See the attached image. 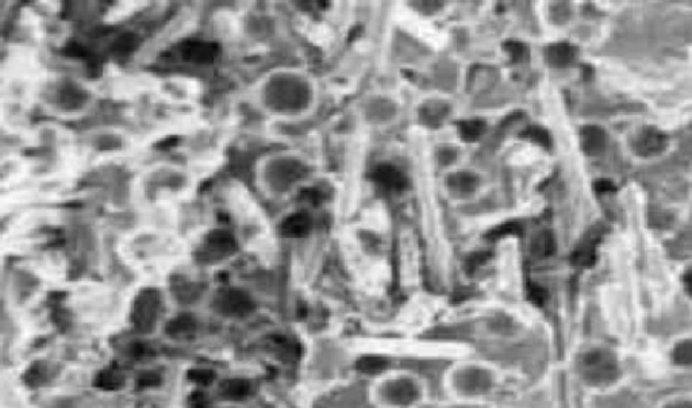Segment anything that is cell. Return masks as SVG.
I'll return each mask as SVG.
<instances>
[{
    "instance_id": "cell-1",
    "label": "cell",
    "mask_w": 692,
    "mask_h": 408,
    "mask_svg": "<svg viewBox=\"0 0 692 408\" xmlns=\"http://www.w3.org/2000/svg\"><path fill=\"white\" fill-rule=\"evenodd\" d=\"M577 369L580 376L592 385H606L618 379L619 367L615 355L608 350L595 349L581 355Z\"/></svg>"
},
{
    "instance_id": "cell-2",
    "label": "cell",
    "mask_w": 692,
    "mask_h": 408,
    "mask_svg": "<svg viewBox=\"0 0 692 408\" xmlns=\"http://www.w3.org/2000/svg\"><path fill=\"white\" fill-rule=\"evenodd\" d=\"M158 307L160 299L154 290H147L138 296L133 308V322L140 331H151L157 319Z\"/></svg>"
},
{
    "instance_id": "cell-3",
    "label": "cell",
    "mask_w": 692,
    "mask_h": 408,
    "mask_svg": "<svg viewBox=\"0 0 692 408\" xmlns=\"http://www.w3.org/2000/svg\"><path fill=\"white\" fill-rule=\"evenodd\" d=\"M632 146L635 154L641 157L657 156L666 146V137L655 127H645L637 133Z\"/></svg>"
},
{
    "instance_id": "cell-4",
    "label": "cell",
    "mask_w": 692,
    "mask_h": 408,
    "mask_svg": "<svg viewBox=\"0 0 692 408\" xmlns=\"http://www.w3.org/2000/svg\"><path fill=\"white\" fill-rule=\"evenodd\" d=\"M218 308L222 314L229 317H245L253 311L254 304L246 293L230 290L218 297Z\"/></svg>"
},
{
    "instance_id": "cell-5",
    "label": "cell",
    "mask_w": 692,
    "mask_h": 408,
    "mask_svg": "<svg viewBox=\"0 0 692 408\" xmlns=\"http://www.w3.org/2000/svg\"><path fill=\"white\" fill-rule=\"evenodd\" d=\"M601 235L598 230H594L590 235H587L583 242L577 246V249L572 254V263L577 266H591L597 261V245L601 239Z\"/></svg>"
},
{
    "instance_id": "cell-6",
    "label": "cell",
    "mask_w": 692,
    "mask_h": 408,
    "mask_svg": "<svg viewBox=\"0 0 692 408\" xmlns=\"http://www.w3.org/2000/svg\"><path fill=\"white\" fill-rule=\"evenodd\" d=\"M219 48L215 44L188 41L183 45V57L192 62L207 64L218 56Z\"/></svg>"
},
{
    "instance_id": "cell-7",
    "label": "cell",
    "mask_w": 692,
    "mask_h": 408,
    "mask_svg": "<svg viewBox=\"0 0 692 408\" xmlns=\"http://www.w3.org/2000/svg\"><path fill=\"white\" fill-rule=\"evenodd\" d=\"M606 133L598 126H586L580 131L581 149L587 156H599L606 147Z\"/></svg>"
},
{
    "instance_id": "cell-8",
    "label": "cell",
    "mask_w": 692,
    "mask_h": 408,
    "mask_svg": "<svg viewBox=\"0 0 692 408\" xmlns=\"http://www.w3.org/2000/svg\"><path fill=\"white\" fill-rule=\"evenodd\" d=\"M373 180L383 188L391 191H400L406 187V177L392 165H380L373 172Z\"/></svg>"
},
{
    "instance_id": "cell-9",
    "label": "cell",
    "mask_w": 692,
    "mask_h": 408,
    "mask_svg": "<svg viewBox=\"0 0 692 408\" xmlns=\"http://www.w3.org/2000/svg\"><path fill=\"white\" fill-rule=\"evenodd\" d=\"M546 61L553 68H567L576 59V49L570 44H554L546 49Z\"/></svg>"
},
{
    "instance_id": "cell-10",
    "label": "cell",
    "mask_w": 692,
    "mask_h": 408,
    "mask_svg": "<svg viewBox=\"0 0 692 408\" xmlns=\"http://www.w3.org/2000/svg\"><path fill=\"white\" fill-rule=\"evenodd\" d=\"M236 249V242L233 237L226 232H214L207 238V250L212 259L222 257L233 253Z\"/></svg>"
},
{
    "instance_id": "cell-11",
    "label": "cell",
    "mask_w": 692,
    "mask_h": 408,
    "mask_svg": "<svg viewBox=\"0 0 692 408\" xmlns=\"http://www.w3.org/2000/svg\"><path fill=\"white\" fill-rule=\"evenodd\" d=\"M311 221L306 214H294L281 223V234L286 237H304L310 232Z\"/></svg>"
},
{
    "instance_id": "cell-12",
    "label": "cell",
    "mask_w": 692,
    "mask_h": 408,
    "mask_svg": "<svg viewBox=\"0 0 692 408\" xmlns=\"http://www.w3.org/2000/svg\"><path fill=\"white\" fill-rule=\"evenodd\" d=\"M221 391L225 398H229L232 400H242L243 398L250 395L252 385L246 380H227L221 385Z\"/></svg>"
},
{
    "instance_id": "cell-13",
    "label": "cell",
    "mask_w": 692,
    "mask_h": 408,
    "mask_svg": "<svg viewBox=\"0 0 692 408\" xmlns=\"http://www.w3.org/2000/svg\"><path fill=\"white\" fill-rule=\"evenodd\" d=\"M196 330V322L191 317H179L175 321L171 322L167 327V333L175 338H187L194 335Z\"/></svg>"
},
{
    "instance_id": "cell-14",
    "label": "cell",
    "mask_w": 692,
    "mask_h": 408,
    "mask_svg": "<svg viewBox=\"0 0 692 408\" xmlns=\"http://www.w3.org/2000/svg\"><path fill=\"white\" fill-rule=\"evenodd\" d=\"M123 384H124L123 376H122L120 372H117L114 369L103 371L95 379V385L97 388H100V389H104V391L120 389Z\"/></svg>"
},
{
    "instance_id": "cell-15",
    "label": "cell",
    "mask_w": 692,
    "mask_h": 408,
    "mask_svg": "<svg viewBox=\"0 0 692 408\" xmlns=\"http://www.w3.org/2000/svg\"><path fill=\"white\" fill-rule=\"evenodd\" d=\"M384 367H386V360L379 355H366L357 361V369L366 375L379 373L380 371L384 369Z\"/></svg>"
},
{
    "instance_id": "cell-16",
    "label": "cell",
    "mask_w": 692,
    "mask_h": 408,
    "mask_svg": "<svg viewBox=\"0 0 692 408\" xmlns=\"http://www.w3.org/2000/svg\"><path fill=\"white\" fill-rule=\"evenodd\" d=\"M484 123L480 120H465L458 124V134L465 141H476L483 134Z\"/></svg>"
},
{
    "instance_id": "cell-17",
    "label": "cell",
    "mask_w": 692,
    "mask_h": 408,
    "mask_svg": "<svg viewBox=\"0 0 692 408\" xmlns=\"http://www.w3.org/2000/svg\"><path fill=\"white\" fill-rule=\"evenodd\" d=\"M554 246L556 245H554L553 234L545 232V233L540 234L539 238L534 241L533 253L537 256H541V257H546L554 252Z\"/></svg>"
},
{
    "instance_id": "cell-18",
    "label": "cell",
    "mask_w": 692,
    "mask_h": 408,
    "mask_svg": "<svg viewBox=\"0 0 692 408\" xmlns=\"http://www.w3.org/2000/svg\"><path fill=\"white\" fill-rule=\"evenodd\" d=\"M272 344L277 348L279 354H281L286 358H295L299 355V346L297 344H292L287 338L283 337H273Z\"/></svg>"
},
{
    "instance_id": "cell-19",
    "label": "cell",
    "mask_w": 692,
    "mask_h": 408,
    "mask_svg": "<svg viewBox=\"0 0 692 408\" xmlns=\"http://www.w3.org/2000/svg\"><path fill=\"white\" fill-rule=\"evenodd\" d=\"M673 360L679 365H692V342L684 341L673 350Z\"/></svg>"
},
{
    "instance_id": "cell-20",
    "label": "cell",
    "mask_w": 692,
    "mask_h": 408,
    "mask_svg": "<svg viewBox=\"0 0 692 408\" xmlns=\"http://www.w3.org/2000/svg\"><path fill=\"white\" fill-rule=\"evenodd\" d=\"M522 136L540 144V145L545 146V147L550 146V137H549L548 131L543 130L542 127H529Z\"/></svg>"
},
{
    "instance_id": "cell-21",
    "label": "cell",
    "mask_w": 692,
    "mask_h": 408,
    "mask_svg": "<svg viewBox=\"0 0 692 408\" xmlns=\"http://www.w3.org/2000/svg\"><path fill=\"white\" fill-rule=\"evenodd\" d=\"M214 378V372L209 369H191L188 372V379L198 385H210Z\"/></svg>"
},
{
    "instance_id": "cell-22",
    "label": "cell",
    "mask_w": 692,
    "mask_h": 408,
    "mask_svg": "<svg viewBox=\"0 0 692 408\" xmlns=\"http://www.w3.org/2000/svg\"><path fill=\"white\" fill-rule=\"evenodd\" d=\"M135 45H137V42L134 41V35H124V37H122L121 39H118V42L115 45V52L118 55L129 53L135 48Z\"/></svg>"
},
{
    "instance_id": "cell-23",
    "label": "cell",
    "mask_w": 692,
    "mask_h": 408,
    "mask_svg": "<svg viewBox=\"0 0 692 408\" xmlns=\"http://www.w3.org/2000/svg\"><path fill=\"white\" fill-rule=\"evenodd\" d=\"M522 230H521V226L518 223H506V225H502L499 226L496 230H494L491 233V237L492 238H499V237H505L507 234H514V235H521Z\"/></svg>"
},
{
    "instance_id": "cell-24",
    "label": "cell",
    "mask_w": 692,
    "mask_h": 408,
    "mask_svg": "<svg viewBox=\"0 0 692 408\" xmlns=\"http://www.w3.org/2000/svg\"><path fill=\"white\" fill-rule=\"evenodd\" d=\"M160 384H161L160 376L153 373V372H145V373L138 376V387H141V388H151V387H157Z\"/></svg>"
},
{
    "instance_id": "cell-25",
    "label": "cell",
    "mask_w": 692,
    "mask_h": 408,
    "mask_svg": "<svg viewBox=\"0 0 692 408\" xmlns=\"http://www.w3.org/2000/svg\"><path fill=\"white\" fill-rule=\"evenodd\" d=\"M189 406L191 408H209L210 403L207 400V396L203 392H195L189 398Z\"/></svg>"
},
{
    "instance_id": "cell-26",
    "label": "cell",
    "mask_w": 692,
    "mask_h": 408,
    "mask_svg": "<svg viewBox=\"0 0 692 408\" xmlns=\"http://www.w3.org/2000/svg\"><path fill=\"white\" fill-rule=\"evenodd\" d=\"M505 49L509 52L512 59H515V61L522 59L525 55V46L519 42H507L505 45Z\"/></svg>"
},
{
    "instance_id": "cell-27",
    "label": "cell",
    "mask_w": 692,
    "mask_h": 408,
    "mask_svg": "<svg viewBox=\"0 0 692 408\" xmlns=\"http://www.w3.org/2000/svg\"><path fill=\"white\" fill-rule=\"evenodd\" d=\"M529 297L533 300V303L541 306L546 300V292L539 286H532L529 287Z\"/></svg>"
},
{
    "instance_id": "cell-28",
    "label": "cell",
    "mask_w": 692,
    "mask_h": 408,
    "mask_svg": "<svg viewBox=\"0 0 692 408\" xmlns=\"http://www.w3.org/2000/svg\"><path fill=\"white\" fill-rule=\"evenodd\" d=\"M42 378H44V372L39 367L34 365L31 367L30 371L26 373V381L30 384V385H38L39 382H42Z\"/></svg>"
},
{
    "instance_id": "cell-29",
    "label": "cell",
    "mask_w": 692,
    "mask_h": 408,
    "mask_svg": "<svg viewBox=\"0 0 692 408\" xmlns=\"http://www.w3.org/2000/svg\"><path fill=\"white\" fill-rule=\"evenodd\" d=\"M594 188L598 192H601V194H603V192H610V191L615 189V187L612 185V183L608 181V180H599V181H597L595 185H594Z\"/></svg>"
},
{
    "instance_id": "cell-30",
    "label": "cell",
    "mask_w": 692,
    "mask_h": 408,
    "mask_svg": "<svg viewBox=\"0 0 692 408\" xmlns=\"http://www.w3.org/2000/svg\"><path fill=\"white\" fill-rule=\"evenodd\" d=\"M301 196H303L304 199H307V201L312 202V203H318V202L321 201V195H319V192H318V191H315V189H306V191H303V192H301Z\"/></svg>"
},
{
    "instance_id": "cell-31",
    "label": "cell",
    "mask_w": 692,
    "mask_h": 408,
    "mask_svg": "<svg viewBox=\"0 0 692 408\" xmlns=\"http://www.w3.org/2000/svg\"><path fill=\"white\" fill-rule=\"evenodd\" d=\"M487 259H485V254L484 253H479L478 256H472L469 259V268H476L479 266L480 263H484Z\"/></svg>"
},
{
    "instance_id": "cell-32",
    "label": "cell",
    "mask_w": 692,
    "mask_h": 408,
    "mask_svg": "<svg viewBox=\"0 0 692 408\" xmlns=\"http://www.w3.org/2000/svg\"><path fill=\"white\" fill-rule=\"evenodd\" d=\"M683 283H684V287H686V291L689 292L692 296V272H689L684 277H683Z\"/></svg>"
},
{
    "instance_id": "cell-33",
    "label": "cell",
    "mask_w": 692,
    "mask_h": 408,
    "mask_svg": "<svg viewBox=\"0 0 692 408\" xmlns=\"http://www.w3.org/2000/svg\"><path fill=\"white\" fill-rule=\"evenodd\" d=\"M666 408H692V402L680 400V402H675V403L669 405Z\"/></svg>"
},
{
    "instance_id": "cell-34",
    "label": "cell",
    "mask_w": 692,
    "mask_h": 408,
    "mask_svg": "<svg viewBox=\"0 0 692 408\" xmlns=\"http://www.w3.org/2000/svg\"><path fill=\"white\" fill-rule=\"evenodd\" d=\"M176 144H178V140H176V138H168V140H165V141L160 142V144L157 146H160V147H162V149H167V147L176 145Z\"/></svg>"
}]
</instances>
